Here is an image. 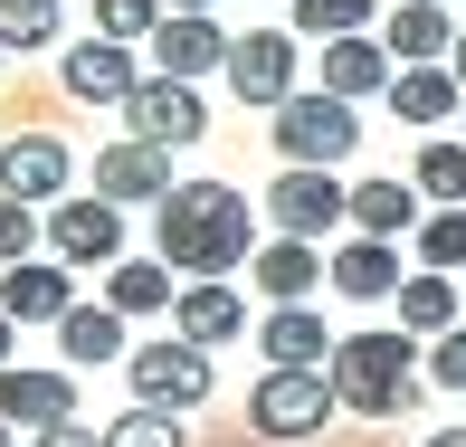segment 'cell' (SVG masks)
<instances>
[{
    "mask_svg": "<svg viewBox=\"0 0 466 447\" xmlns=\"http://www.w3.org/2000/svg\"><path fill=\"white\" fill-rule=\"evenodd\" d=\"M124 124H134V143H153V153H181V143H200V134H209V105H200V86L143 76V86L124 96Z\"/></svg>",
    "mask_w": 466,
    "mask_h": 447,
    "instance_id": "cell-7",
    "label": "cell"
},
{
    "mask_svg": "<svg viewBox=\"0 0 466 447\" xmlns=\"http://www.w3.org/2000/svg\"><path fill=\"white\" fill-rule=\"evenodd\" d=\"M143 57H153V76H172V86H200L209 67H228V38L209 10H162V29L143 38Z\"/></svg>",
    "mask_w": 466,
    "mask_h": 447,
    "instance_id": "cell-8",
    "label": "cell"
},
{
    "mask_svg": "<svg viewBox=\"0 0 466 447\" xmlns=\"http://www.w3.org/2000/svg\"><path fill=\"white\" fill-rule=\"evenodd\" d=\"M57 419H76V371L10 361V371H0V429H57Z\"/></svg>",
    "mask_w": 466,
    "mask_h": 447,
    "instance_id": "cell-13",
    "label": "cell"
},
{
    "mask_svg": "<svg viewBox=\"0 0 466 447\" xmlns=\"http://www.w3.org/2000/svg\"><path fill=\"white\" fill-rule=\"evenodd\" d=\"M96 200H115V209H143V200H172V153H153V143H105L96 153Z\"/></svg>",
    "mask_w": 466,
    "mask_h": 447,
    "instance_id": "cell-9",
    "label": "cell"
},
{
    "mask_svg": "<svg viewBox=\"0 0 466 447\" xmlns=\"http://www.w3.org/2000/svg\"><path fill=\"white\" fill-rule=\"evenodd\" d=\"M448 67H457V86H466V29H457V48H448Z\"/></svg>",
    "mask_w": 466,
    "mask_h": 447,
    "instance_id": "cell-37",
    "label": "cell"
},
{
    "mask_svg": "<svg viewBox=\"0 0 466 447\" xmlns=\"http://www.w3.org/2000/svg\"><path fill=\"white\" fill-rule=\"evenodd\" d=\"M10 343H19V324H10V314H0V371H10Z\"/></svg>",
    "mask_w": 466,
    "mask_h": 447,
    "instance_id": "cell-36",
    "label": "cell"
},
{
    "mask_svg": "<svg viewBox=\"0 0 466 447\" xmlns=\"http://www.w3.org/2000/svg\"><path fill=\"white\" fill-rule=\"evenodd\" d=\"M0 447H10V429H0Z\"/></svg>",
    "mask_w": 466,
    "mask_h": 447,
    "instance_id": "cell-41",
    "label": "cell"
},
{
    "mask_svg": "<svg viewBox=\"0 0 466 447\" xmlns=\"http://www.w3.org/2000/svg\"><path fill=\"white\" fill-rule=\"evenodd\" d=\"M57 76H67V96H86V105H124V96L143 86V57L115 48V38H86V48L57 57Z\"/></svg>",
    "mask_w": 466,
    "mask_h": 447,
    "instance_id": "cell-15",
    "label": "cell"
},
{
    "mask_svg": "<svg viewBox=\"0 0 466 447\" xmlns=\"http://www.w3.org/2000/svg\"><path fill=\"white\" fill-rule=\"evenodd\" d=\"M390 115H400V124H448V115H466L457 67H400V76H390Z\"/></svg>",
    "mask_w": 466,
    "mask_h": 447,
    "instance_id": "cell-22",
    "label": "cell"
},
{
    "mask_svg": "<svg viewBox=\"0 0 466 447\" xmlns=\"http://www.w3.org/2000/svg\"><path fill=\"white\" fill-rule=\"evenodd\" d=\"M38 248V209L29 200H0V267H19Z\"/></svg>",
    "mask_w": 466,
    "mask_h": 447,
    "instance_id": "cell-33",
    "label": "cell"
},
{
    "mask_svg": "<svg viewBox=\"0 0 466 447\" xmlns=\"http://www.w3.org/2000/svg\"><path fill=\"white\" fill-rule=\"evenodd\" d=\"M67 181H76V162H67V143L57 134H19V143H0V200H67Z\"/></svg>",
    "mask_w": 466,
    "mask_h": 447,
    "instance_id": "cell-12",
    "label": "cell"
},
{
    "mask_svg": "<svg viewBox=\"0 0 466 447\" xmlns=\"http://www.w3.org/2000/svg\"><path fill=\"white\" fill-rule=\"evenodd\" d=\"M333 361V333L314 305H277L267 314V371H324Z\"/></svg>",
    "mask_w": 466,
    "mask_h": 447,
    "instance_id": "cell-19",
    "label": "cell"
},
{
    "mask_svg": "<svg viewBox=\"0 0 466 447\" xmlns=\"http://www.w3.org/2000/svg\"><path fill=\"white\" fill-rule=\"evenodd\" d=\"M429 447H466V429H438V438H429Z\"/></svg>",
    "mask_w": 466,
    "mask_h": 447,
    "instance_id": "cell-38",
    "label": "cell"
},
{
    "mask_svg": "<svg viewBox=\"0 0 466 447\" xmlns=\"http://www.w3.org/2000/svg\"><path fill=\"white\" fill-rule=\"evenodd\" d=\"M105 447H181V429H172V410H124L105 429Z\"/></svg>",
    "mask_w": 466,
    "mask_h": 447,
    "instance_id": "cell-32",
    "label": "cell"
},
{
    "mask_svg": "<svg viewBox=\"0 0 466 447\" xmlns=\"http://www.w3.org/2000/svg\"><path fill=\"white\" fill-rule=\"evenodd\" d=\"M0 67H10V48H0Z\"/></svg>",
    "mask_w": 466,
    "mask_h": 447,
    "instance_id": "cell-40",
    "label": "cell"
},
{
    "mask_svg": "<svg viewBox=\"0 0 466 447\" xmlns=\"http://www.w3.org/2000/svg\"><path fill=\"white\" fill-rule=\"evenodd\" d=\"M153 29H162V0H96V38H115V48H134Z\"/></svg>",
    "mask_w": 466,
    "mask_h": 447,
    "instance_id": "cell-31",
    "label": "cell"
},
{
    "mask_svg": "<svg viewBox=\"0 0 466 447\" xmlns=\"http://www.w3.org/2000/svg\"><path fill=\"white\" fill-rule=\"evenodd\" d=\"M295 29H305V38H362L371 29V0H295Z\"/></svg>",
    "mask_w": 466,
    "mask_h": 447,
    "instance_id": "cell-29",
    "label": "cell"
},
{
    "mask_svg": "<svg viewBox=\"0 0 466 447\" xmlns=\"http://www.w3.org/2000/svg\"><path fill=\"white\" fill-rule=\"evenodd\" d=\"M390 48L362 29V38H324V96H343V105H362V96H390Z\"/></svg>",
    "mask_w": 466,
    "mask_h": 447,
    "instance_id": "cell-17",
    "label": "cell"
},
{
    "mask_svg": "<svg viewBox=\"0 0 466 447\" xmlns=\"http://www.w3.org/2000/svg\"><path fill=\"white\" fill-rule=\"evenodd\" d=\"M67 305H76V286H67V267H57V258L0 267V314H10V324H67Z\"/></svg>",
    "mask_w": 466,
    "mask_h": 447,
    "instance_id": "cell-14",
    "label": "cell"
},
{
    "mask_svg": "<svg viewBox=\"0 0 466 447\" xmlns=\"http://www.w3.org/2000/svg\"><path fill=\"white\" fill-rule=\"evenodd\" d=\"M172 324H181V343H190V352H219V343H238L248 305H238V286H228V276H209V286H181Z\"/></svg>",
    "mask_w": 466,
    "mask_h": 447,
    "instance_id": "cell-16",
    "label": "cell"
},
{
    "mask_svg": "<svg viewBox=\"0 0 466 447\" xmlns=\"http://www.w3.org/2000/svg\"><path fill=\"white\" fill-rule=\"evenodd\" d=\"M380 48H390V67H448L457 29H448V10H438V0H400L390 29H380Z\"/></svg>",
    "mask_w": 466,
    "mask_h": 447,
    "instance_id": "cell-18",
    "label": "cell"
},
{
    "mask_svg": "<svg viewBox=\"0 0 466 447\" xmlns=\"http://www.w3.org/2000/svg\"><path fill=\"white\" fill-rule=\"evenodd\" d=\"M124 381H134V410H200V400H209V381H219V371H209V352H190L181 343V333H172V343H143V352H124Z\"/></svg>",
    "mask_w": 466,
    "mask_h": 447,
    "instance_id": "cell-4",
    "label": "cell"
},
{
    "mask_svg": "<svg viewBox=\"0 0 466 447\" xmlns=\"http://www.w3.org/2000/svg\"><path fill=\"white\" fill-rule=\"evenodd\" d=\"M153 248L172 276H228L258 258V219H248V190L228 181H172V200L153 209Z\"/></svg>",
    "mask_w": 466,
    "mask_h": 447,
    "instance_id": "cell-1",
    "label": "cell"
},
{
    "mask_svg": "<svg viewBox=\"0 0 466 447\" xmlns=\"http://www.w3.org/2000/svg\"><path fill=\"white\" fill-rule=\"evenodd\" d=\"M105 305L134 324V314H172L181 305V276L162 267V258H115V276H105Z\"/></svg>",
    "mask_w": 466,
    "mask_h": 447,
    "instance_id": "cell-21",
    "label": "cell"
},
{
    "mask_svg": "<svg viewBox=\"0 0 466 447\" xmlns=\"http://www.w3.org/2000/svg\"><path fill=\"white\" fill-rule=\"evenodd\" d=\"M267 134H277L286 172H333V162L362 143V124H352V105H343V96H324V86H314V96H286Z\"/></svg>",
    "mask_w": 466,
    "mask_h": 447,
    "instance_id": "cell-3",
    "label": "cell"
},
{
    "mask_svg": "<svg viewBox=\"0 0 466 447\" xmlns=\"http://www.w3.org/2000/svg\"><path fill=\"white\" fill-rule=\"evenodd\" d=\"M324 286H343L352 305L400 295V258H390V239H352V248H333V258H324Z\"/></svg>",
    "mask_w": 466,
    "mask_h": 447,
    "instance_id": "cell-20",
    "label": "cell"
},
{
    "mask_svg": "<svg viewBox=\"0 0 466 447\" xmlns=\"http://www.w3.org/2000/svg\"><path fill=\"white\" fill-rule=\"evenodd\" d=\"M57 343H67V361H124V352H134V343H124V314H115V305H67Z\"/></svg>",
    "mask_w": 466,
    "mask_h": 447,
    "instance_id": "cell-26",
    "label": "cell"
},
{
    "mask_svg": "<svg viewBox=\"0 0 466 447\" xmlns=\"http://www.w3.org/2000/svg\"><path fill=\"white\" fill-rule=\"evenodd\" d=\"M419 190L466 209V143H419Z\"/></svg>",
    "mask_w": 466,
    "mask_h": 447,
    "instance_id": "cell-28",
    "label": "cell"
},
{
    "mask_svg": "<svg viewBox=\"0 0 466 447\" xmlns=\"http://www.w3.org/2000/svg\"><path fill=\"white\" fill-rule=\"evenodd\" d=\"M343 219L362 229V239H400V229H419V190L410 181H352V200H343Z\"/></svg>",
    "mask_w": 466,
    "mask_h": 447,
    "instance_id": "cell-23",
    "label": "cell"
},
{
    "mask_svg": "<svg viewBox=\"0 0 466 447\" xmlns=\"http://www.w3.org/2000/svg\"><path fill=\"white\" fill-rule=\"evenodd\" d=\"M38 447H105V429H86V419H57V429H38Z\"/></svg>",
    "mask_w": 466,
    "mask_h": 447,
    "instance_id": "cell-35",
    "label": "cell"
},
{
    "mask_svg": "<svg viewBox=\"0 0 466 447\" xmlns=\"http://www.w3.org/2000/svg\"><path fill=\"white\" fill-rule=\"evenodd\" d=\"M343 200L352 190L333 172H277V190H267V209H277V239H324V229H343Z\"/></svg>",
    "mask_w": 466,
    "mask_h": 447,
    "instance_id": "cell-11",
    "label": "cell"
},
{
    "mask_svg": "<svg viewBox=\"0 0 466 447\" xmlns=\"http://www.w3.org/2000/svg\"><path fill=\"white\" fill-rule=\"evenodd\" d=\"M419 267H429V276L466 267V209H438V219H419Z\"/></svg>",
    "mask_w": 466,
    "mask_h": 447,
    "instance_id": "cell-30",
    "label": "cell"
},
{
    "mask_svg": "<svg viewBox=\"0 0 466 447\" xmlns=\"http://www.w3.org/2000/svg\"><path fill=\"white\" fill-rule=\"evenodd\" d=\"M333 410H343V400H333L324 371H267L258 391H248V429L258 438H314Z\"/></svg>",
    "mask_w": 466,
    "mask_h": 447,
    "instance_id": "cell-5",
    "label": "cell"
},
{
    "mask_svg": "<svg viewBox=\"0 0 466 447\" xmlns=\"http://www.w3.org/2000/svg\"><path fill=\"white\" fill-rule=\"evenodd\" d=\"M429 381H438V391H466V324L429 343Z\"/></svg>",
    "mask_w": 466,
    "mask_h": 447,
    "instance_id": "cell-34",
    "label": "cell"
},
{
    "mask_svg": "<svg viewBox=\"0 0 466 447\" xmlns=\"http://www.w3.org/2000/svg\"><path fill=\"white\" fill-rule=\"evenodd\" d=\"M457 124H466V115H457ZM457 143H466V134H457Z\"/></svg>",
    "mask_w": 466,
    "mask_h": 447,
    "instance_id": "cell-42",
    "label": "cell"
},
{
    "mask_svg": "<svg viewBox=\"0 0 466 447\" xmlns=\"http://www.w3.org/2000/svg\"><path fill=\"white\" fill-rule=\"evenodd\" d=\"M324 381H333V400L343 410H362V419H400L419 400V343L410 333H343L324 361Z\"/></svg>",
    "mask_w": 466,
    "mask_h": 447,
    "instance_id": "cell-2",
    "label": "cell"
},
{
    "mask_svg": "<svg viewBox=\"0 0 466 447\" xmlns=\"http://www.w3.org/2000/svg\"><path fill=\"white\" fill-rule=\"evenodd\" d=\"M248 276H258V286L277 295V305H305V295L324 286V258H314L305 239H267L258 258H248Z\"/></svg>",
    "mask_w": 466,
    "mask_h": 447,
    "instance_id": "cell-24",
    "label": "cell"
},
{
    "mask_svg": "<svg viewBox=\"0 0 466 447\" xmlns=\"http://www.w3.org/2000/svg\"><path fill=\"white\" fill-rule=\"evenodd\" d=\"M390 305H400V333H410V343H419V333H429V343L457 333V286H448V276H400Z\"/></svg>",
    "mask_w": 466,
    "mask_h": 447,
    "instance_id": "cell-25",
    "label": "cell"
},
{
    "mask_svg": "<svg viewBox=\"0 0 466 447\" xmlns=\"http://www.w3.org/2000/svg\"><path fill=\"white\" fill-rule=\"evenodd\" d=\"M162 10H209V0H162Z\"/></svg>",
    "mask_w": 466,
    "mask_h": 447,
    "instance_id": "cell-39",
    "label": "cell"
},
{
    "mask_svg": "<svg viewBox=\"0 0 466 447\" xmlns=\"http://www.w3.org/2000/svg\"><path fill=\"white\" fill-rule=\"evenodd\" d=\"M38 239H48L57 267H115L124 258V209L115 200H57L38 219Z\"/></svg>",
    "mask_w": 466,
    "mask_h": 447,
    "instance_id": "cell-6",
    "label": "cell"
},
{
    "mask_svg": "<svg viewBox=\"0 0 466 447\" xmlns=\"http://www.w3.org/2000/svg\"><path fill=\"white\" fill-rule=\"evenodd\" d=\"M57 29H67L57 0H0V48H48Z\"/></svg>",
    "mask_w": 466,
    "mask_h": 447,
    "instance_id": "cell-27",
    "label": "cell"
},
{
    "mask_svg": "<svg viewBox=\"0 0 466 447\" xmlns=\"http://www.w3.org/2000/svg\"><path fill=\"white\" fill-rule=\"evenodd\" d=\"M228 96H248V105H286V96H295V38H286V29H248V38H228Z\"/></svg>",
    "mask_w": 466,
    "mask_h": 447,
    "instance_id": "cell-10",
    "label": "cell"
}]
</instances>
